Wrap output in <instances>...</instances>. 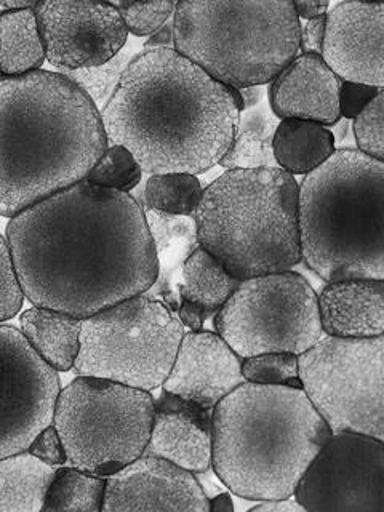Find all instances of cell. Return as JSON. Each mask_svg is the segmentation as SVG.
I'll list each match as a JSON object with an SVG mask.
<instances>
[{
	"label": "cell",
	"mask_w": 384,
	"mask_h": 512,
	"mask_svg": "<svg viewBox=\"0 0 384 512\" xmlns=\"http://www.w3.org/2000/svg\"><path fill=\"white\" fill-rule=\"evenodd\" d=\"M7 242L24 298L80 320L143 295L159 274L143 205L85 180L10 218Z\"/></svg>",
	"instance_id": "cell-1"
},
{
	"label": "cell",
	"mask_w": 384,
	"mask_h": 512,
	"mask_svg": "<svg viewBox=\"0 0 384 512\" xmlns=\"http://www.w3.org/2000/svg\"><path fill=\"white\" fill-rule=\"evenodd\" d=\"M109 146L143 173H205L231 146L240 111L229 87L173 48L136 53L101 112Z\"/></svg>",
	"instance_id": "cell-2"
},
{
	"label": "cell",
	"mask_w": 384,
	"mask_h": 512,
	"mask_svg": "<svg viewBox=\"0 0 384 512\" xmlns=\"http://www.w3.org/2000/svg\"><path fill=\"white\" fill-rule=\"evenodd\" d=\"M101 112L60 72L0 82V216L13 218L87 178L108 149Z\"/></svg>",
	"instance_id": "cell-3"
},
{
	"label": "cell",
	"mask_w": 384,
	"mask_h": 512,
	"mask_svg": "<svg viewBox=\"0 0 384 512\" xmlns=\"http://www.w3.org/2000/svg\"><path fill=\"white\" fill-rule=\"evenodd\" d=\"M212 466L244 500H285L332 429L303 389L245 383L213 408Z\"/></svg>",
	"instance_id": "cell-4"
},
{
	"label": "cell",
	"mask_w": 384,
	"mask_h": 512,
	"mask_svg": "<svg viewBox=\"0 0 384 512\" xmlns=\"http://www.w3.org/2000/svg\"><path fill=\"white\" fill-rule=\"evenodd\" d=\"M298 228L320 279L384 280V162L336 149L298 186Z\"/></svg>",
	"instance_id": "cell-5"
},
{
	"label": "cell",
	"mask_w": 384,
	"mask_h": 512,
	"mask_svg": "<svg viewBox=\"0 0 384 512\" xmlns=\"http://www.w3.org/2000/svg\"><path fill=\"white\" fill-rule=\"evenodd\" d=\"M200 247L239 280L301 261L298 183L282 168L226 170L194 213Z\"/></svg>",
	"instance_id": "cell-6"
},
{
	"label": "cell",
	"mask_w": 384,
	"mask_h": 512,
	"mask_svg": "<svg viewBox=\"0 0 384 512\" xmlns=\"http://www.w3.org/2000/svg\"><path fill=\"white\" fill-rule=\"evenodd\" d=\"M173 50L216 82L237 90L261 87L300 52L293 2H178Z\"/></svg>",
	"instance_id": "cell-7"
},
{
	"label": "cell",
	"mask_w": 384,
	"mask_h": 512,
	"mask_svg": "<svg viewBox=\"0 0 384 512\" xmlns=\"http://www.w3.org/2000/svg\"><path fill=\"white\" fill-rule=\"evenodd\" d=\"M154 402L149 391L77 376L61 389L53 413L69 466L108 479L144 455Z\"/></svg>",
	"instance_id": "cell-8"
},
{
	"label": "cell",
	"mask_w": 384,
	"mask_h": 512,
	"mask_svg": "<svg viewBox=\"0 0 384 512\" xmlns=\"http://www.w3.org/2000/svg\"><path fill=\"white\" fill-rule=\"evenodd\" d=\"M184 328L164 301L143 293L82 320L79 376L152 391L172 370Z\"/></svg>",
	"instance_id": "cell-9"
},
{
	"label": "cell",
	"mask_w": 384,
	"mask_h": 512,
	"mask_svg": "<svg viewBox=\"0 0 384 512\" xmlns=\"http://www.w3.org/2000/svg\"><path fill=\"white\" fill-rule=\"evenodd\" d=\"M301 389L332 432L384 440V336L320 338L298 356Z\"/></svg>",
	"instance_id": "cell-10"
},
{
	"label": "cell",
	"mask_w": 384,
	"mask_h": 512,
	"mask_svg": "<svg viewBox=\"0 0 384 512\" xmlns=\"http://www.w3.org/2000/svg\"><path fill=\"white\" fill-rule=\"evenodd\" d=\"M215 328L240 359L266 352L300 356L324 335L317 293L295 271L242 280L216 314Z\"/></svg>",
	"instance_id": "cell-11"
},
{
	"label": "cell",
	"mask_w": 384,
	"mask_h": 512,
	"mask_svg": "<svg viewBox=\"0 0 384 512\" xmlns=\"http://www.w3.org/2000/svg\"><path fill=\"white\" fill-rule=\"evenodd\" d=\"M293 496L306 512H384V440L332 432Z\"/></svg>",
	"instance_id": "cell-12"
},
{
	"label": "cell",
	"mask_w": 384,
	"mask_h": 512,
	"mask_svg": "<svg viewBox=\"0 0 384 512\" xmlns=\"http://www.w3.org/2000/svg\"><path fill=\"white\" fill-rule=\"evenodd\" d=\"M60 376L18 328L0 325V460L26 452L53 423Z\"/></svg>",
	"instance_id": "cell-13"
},
{
	"label": "cell",
	"mask_w": 384,
	"mask_h": 512,
	"mask_svg": "<svg viewBox=\"0 0 384 512\" xmlns=\"http://www.w3.org/2000/svg\"><path fill=\"white\" fill-rule=\"evenodd\" d=\"M34 12L45 60L58 71L98 68L127 44L124 20L111 2H37Z\"/></svg>",
	"instance_id": "cell-14"
},
{
	"label": "cell",
	"mask_w": 384,
	"mask_h": 512,
	"mask_svg": "<svg viewBox=\"0 0 384 512\" xmlns=\"http://www.w3.org/2000/svg\"><path fill=\"white\" fill-rule=\"evenodd\" d=\"M208 500L194 472L144 453L106 479L101 511L210 512Z\"/></svg>",
	"instance_id": "cell-15"
},
{
	"label": "cell",
	"mask_w": 384,
	"mask_h": 512,
	"mask_svg": "<svg viewBox=\"0 0 384 512\" xmlns=\"http://www.w3.org/2000/svg\"><path fill=\"white\" fill-rule=\"evenodd\" d=\"M322 60L346 82L383 88L384 5L340 2L327 13Z\"/></svg>",
	"instance_id": "cell-16"
},
{
	"label": "cell",
	"mask_w": 384,
	"mask_h": 512,
	"mask_svg": "<svg viewBox=\"0 0 384 512\" xmlns=\"http://www.w3.org/2000/svg\"><path fill=\"white\" fill-rule=\"evenodd\" d=\"M242 383V359L218 333L200 330L184 333L162 388L213 410Z\"/></svg>",
	"instance_id": "cell-17"
},
{
	"label": "cell",
	"mask_w": 384,
	"mask_h": 512,
	"mask_svg": "<svg viewBox=\"0 0 384 512\" xmlns=\"http://www.w3.org/2000/svg\"><path fill=\"white\" fill-rule=\"evenodd\" d=\"M213 410L172 392L154 402V420L146 455L160 456L176 466L202 474L212 466Z\"/></svg>",
	"instance_id": "cell-18"
},
{
	"label": "cell",
	"mask_w": 384,
	"mask_h": 512,
	"mask_svg": "<svg viewBox=\"0 0 384 512\" xmlns=\"http://www.w3.org/2000/svg\"><path fill=\"white\" fill-rule=\"evenodd\" d=\"M341 79L322 56L300 55L269 85V106L277 119L335 125L340 116Z\"/></svg>",
	"instance_id": "cell-19"
},
{
	"label": "cell",
	"mask_w": 384,
	"mask_h": 512,
	"mask_svg": "<svg viewBox=\"0 0 384 512\" xmlns=\"http://www.w3.org/2000/svg\"><path fill=\"white\" fill-rule=\"evenodd\" d=\"M320 325L327 336L375 338L384 333V280L328 282L317 296Z\"/></svg>",
	"instance_id": "cell-20"
},
{
	"label": "cell",
	"mask_w": 384,
	"mask_h": 512,
	"mask_svg": "<svg viewBox=\"0 0 384 512\" xmlns=\"http://www.w3.org/2000/svg\"><path fill=\"white\" fill-rule=\"evenodd\" d=\"M149 234L156 250V282L149 288L152 295L164 296V303L176 312L180 304L178 284L181 269L189 256L200 247L194 216L168 215L143 205ZM149 295V293H148Z\"/></svg>",
	"instance_id": "cell-21"
},
{
	"label": "cell",
	"mask_w": 384,
	"mask_h": 512,
	"mask_svg": "<svg viewBox=\"0 0 384 512\" xmlns=\"http://www.w3.org/2000/svg\"><path fill=\"white\" fill-rule=\"evenodd\" d=\"M21 333L56 372H69L80 349L82 320L64 312L32 308L20 317Z\"/></svg>",
	"instance_id": "cell-22"
},
{
	"label": "cell",
	"mask_w": 384,
	"mask_h": 512,
	"mask_svg": "<svg viewBox=\"0 0 384 512\" xmlns=\"http://www.w3.org/2000/svg\"><path fill=\"white\" fill-rule=\"evenodd\" d=\"M272 151L279 168L290 175H308L327 162L335 136L324 125L300 119H282L277 125Z\"/></svg>",
	"instance_id": "cell-23"
},
{
	"label": "cell",
	"mask_w": 384,
	"mask_h": 512,
	"mask_svg": "<svg viewBox=\"0 0 384 512\" xmlns=\"http://www.w3.org/2000/svg\"><path fill=\"white\" fill-rule=\"evenodd\" d=\"M55 466L26 452L0 460V512H39Z\"/></svg>",
	"instance_id": "cell-24"
},
{
	"label": "cell",
	"mask_w": 384,
	"mask_h": 512,
	"mask_svg": "<svg viewBox=\"0 0 384 512\" xmlns=\"http://www.w3.org/2000/svg\"><path fill=\"white\" fill-rule=\"evenodd\" d=\"M44 61L34 8L0 12V71L5 79L39 71Z\"/></svg>",
	"instance_id": "cell-25"
},
{
	"label": "cell",
	"mask_w": 384,
	"mask_h": 512,
	"mask_svg": "<svg viewBox=\"0 0 384 512\" xmlns=\"http://www.w3.org/2000/svg\"><path fill=\"white\" fill-rule=\"evenodd\" d=\"M279 122L264 104L242 112L236 135L220 160V167L226 170L279 168L272 151V140Z\"/></svg>",
	"instance_id": "cell-26"
},
{
	"label": "cell",
	"mask_w": 384,
	"mask_h": 512,
	"mask_svg": "<svg viewBox=\"0 0 384 512\" xmlns=\"http://www.w3.org/2000/svg\"><path fill=\"white\" fill-rule=\"evenodd\" d=\"M240 282L205 248L199 247L183 264L178 295L180 300L191 301L213 314L223 308Z\"/></svg>",
	"instance_id": "cell-27"
},
{
	"label": "cell",
	"mask_w": 384,
	"mask_h": 512,
	"mask_svg": "<svg viewBox=\"0 0 384 512\" xmlns=\"http://www.w3.org/2000/svg\"><path fill=\"white\" fill-rule=\"evenodd\" d=\"M106 495V477L90 472L60 466L45 493L42 511L100 512Z\"/></svg>",
	"instance_id": "cell-28"
},
{
	"label": "cell",
	"mask_w": 384,
	"mask_h": 512,
	"mask_svg": "<svg viewBox=\"0 0 384 512\" xmlns=\"http://www.w3.org/2000/svg\"><path fill=\"white\" fill-rule=\"evenodd\" d=\"M202 184L191 173H159L144 186V204L168 215L194 216L202 197Z\"/></svg>",
	"instance_id": "cell-29"
},
{
	"label": "cell",
	"mask_w": 384,
	"mask_h": 512,
	"mask_svg": "<svg viewBox=\"0 0 384 512\" xmlns=\"http://www.w3.org/2000/svg\"><path fill=\"white\" fill-rule=\"evenodd\" d=\"M143 178L138 160L124 146L114 144L101 154L85 181L96 188L108 191L128 192L135 189Z\"/></svg>",
	"instance_id": "cell-30"
},
{
	"label": "cell",
	"mask_w": 384,
	"mask_h": 512,
	"mask_svg": "<svg viewBox=\"0 0 384 512\" xmlns=\"http://www.w3.org/2000/svg\"><path fill=\"white\" fill-rule=\"evenodd\" d=\"M135 58L133 50H120L111 61L98 68L79 69V71H58L79 85L90 100L95 103L98 111L103 112L119 85L120 77Z\"/></svg>",
	"instance_id": "cell-31"
},
{
	"label": "cell",
	"mask_w": 384,
	"mask_h": 512,
	"mask_svg": "<svg viewBox=\"0 0 384 512\" xmlns=\"http://www.w3.org/2000/svg\"><path fill=\"white\" fill-rule=\"evenodd\" d=\"M242 375L248 383L301 389L298 356L292 352H266L242 359Z\"/></svg>",
	"instance_id": "cell-32"
},
{
	"label": "cell",
	"mask_w": 384,
	"mask_h": 512,
	"mask_svg": "<svg viewBox=\"0 0 384 512\" xmlns=\"http://www.w3.org/2000/svg\"><path fill=\"white\" fill-rule=\"evenodd\" d=\"M124 20L125 28L133 36L156 34L175 12V2H114Z\"/></svg>",
	"instance_id": "cell-33"
},
{
	"label": "cell",
	"mask_w": 384,
	"mask_h": 512,
	"mask_svg": "<svg viewBox=\"0 0 384 512\" xmlns=\"http://www.w3.org/2000/svg\"><path fill=\"white\" fill-rule=\"evenodd\" d=\"M356 136L357 148L365 156L384 162V92L381 88L378 95L365 106L364 111L354 119L352 124Z\"/></svg>",
	"instance_id": "cell-34"
},
{
	"label": "cell",
	"mask_w": 384,
	"mask_h": 512,
	"mask_svg": "<svg viewBox=\"0 0 384 512\" xmlns=\"http://www.w3.org/2000/svg\"><path fill=\"white\" fill-rule=\"evenodd\" d=\"M24 303L23 288H21L12 252L7 239L0 236V324L21 311Z\"/></svg>",
	"instance_id": "cell-35"
},
{
	"label": "cell",
	"mask_w": 384,
	"mask_h": 512,
	"mask_svg": "<svg viewBox=\"0 0 384 512\" xmlns=\"http://www.w3.org/2000/svg\"><path fill=\"white\" fill-rule=\"evenodd\" d=\"M28 452L39 458L40 461L55 466V468L68 464V455L64 450L63 440H61L60 434L56 431L53 423L48 424L47 428L42 429L34 437L28 447Z\"/></svg>",
	"instance_id": "cell-36"
},
{
	"label": "cell",
	"mask_w": 384,
	"mask_h": 512,
	"mask_svg": "<svg viewBox=\"0 0 384 512\" xmlns=\"http://www.w3.org/2000/svg\"><path fill=\"white\" fill-rule=\"evenodd\" d=\"M380 90L381 88L373 87V85L341 80L340 95H338L341 119H356Z\"/></svg>",
	"instance_id": "cell-37"
},
{
	"label": "cell",
	"mask_w": 384,
	"mask_h": 512,
	"mask_svg": "<svg viewBox=\"0 0 384 512\" xmlns=\"http://www.w3.org/2000/svg\"><path fill=\"white\" fill-rule=\"evenodd\" d=\"M325 23L327 16L322 15L314 20H308L300 29V50L303 55L322 56V45H324Z\"/></svg>",
	"instance_id": "cell-38"
},
{
	"label": "cell",
	"mask_w": 384,
	"mask_h": 512,
	"mask_svg": "<svg viewBox=\"0 0 384 512\" xmlns=\"http://www.w3.org/2000/svg\"><path fill=\"white\" fill-rule=\"evenodd\" d=\"M176 316L180 319L181 324L186 325L191 332H200V330H204V320L212 314L191 301L180 300Z\"/></svg>",
	"instance_id": "cell-39"
},
{
	"label": "cell",
	"mask_w": 384,
	"mask_h": 512,
	"mask_svg": "<svg viewBox=\"0 0 384 512\" xmlns=\"http://www.w3.org/2000/svg\"><path fill=\"white\" fill-rule=\"evenodd\" d=\"M252 512H306L300 503L290 498L285 500L261 501V504L250 509Z\"/></svg>",
	"instance_id": "cell-40"
},
{
	"label": "cell",
	"mask_w": 384,
	"mask_h": 512,
	"mask_svg": "<svg viewBox=\"0 0 384 512\" xmlns=\"http://www.w3.org/2000/svg\"><path fill=\"white\" fill-rule=\"evenodd\" d=\"M293 7H295L296 15L300 20L303 18V20L308 21L325 15L330 4L327 0H322V2H293Z\"/></svg>",
	"instance_id": "cell-41"
},
{
	"label": "cell",
	"mask_w": 384,
	"mask_h": 512,
	"mask_svg": "<svg viewBox=\"0 0 384 512\" xmlns=\"http://www.w3.org/2000/svg\"><path fill=\"white\" fill-rule=\"evenodd\" d=\"M173 48V23H167L144 42L143 50Z\"/></svg>",
	"instance_id": "cell-42"
},
{
	"label": "cell",
	"mask_w": 384,
	"mask_h": 512,
	"mask_svg": "<svg viewBox=\"0 0 384 512\" xmlns=\"http://www.w3.org/2000/svg\"><path fill=\"white\" fill-rule=\"evenodd\" d=\"M239 92L242 101H244V111L256 108L261 103V98H263V90L260 87L240 88Z\"/></svg>",
	"instance_id": "cell-43"
},
{
	"label": "cell",
	"mask_w": 384,
	"mask_h": 512,
	"mask_svg": "<svg viewBox=\"0 0 384 512\" xmlns=\"http://www.w3.org/2000/svg\"><path fill=\"white\" fill-rule=\"evenodd\" d=\"M210 512H232L234 511V503L229 493H218L213 496L212 500H208Z\"/></svg>",
	"instance_id": "cell-44"
},
{
	"label": "cell",
	"mask_w": 384,
	"mask_h": 512,
	"mask_svg": "<svg viewBox=\"0 0 384 512\" xmlns=\"http://www.w3.org/2000/svg\"><path fill=\"white\" fill-rule=\"evenodd\" d=\"M37 2H31V0H21V2H0V7L5 10H28V8H36Z\"/></svg>",
	"instance_id": "cell-45"
},
{
	"label": "cell",
	"mask_w": 384,
	"mask_h": 512,
	"mask_svg": "<svg viewBox=\"0 0 384 512\" xmlns=\"http://www.w3.org/2000/svg\"><path fill=\"white\" fill-rule=\"evenodd\" d=\"M5 77H4V74H2V71H0V82H2V80H4Z\"/></svg>",
	"instance_id": "cell-46"
}]
</instances>
